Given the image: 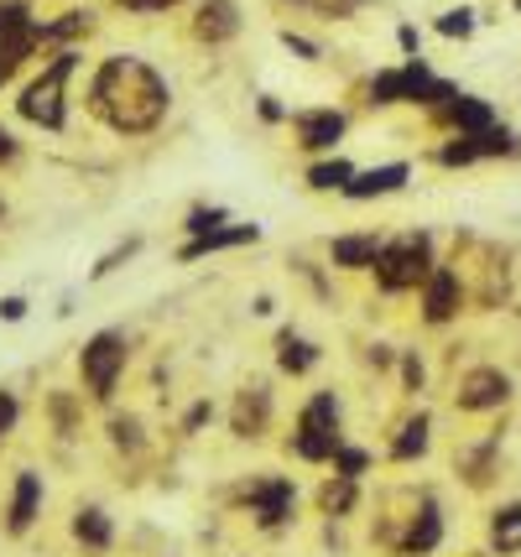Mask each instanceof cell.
<instances>
[{"instance_id":"1","label":"cell","mask_w":521,"mask_h":557,"mask_svg":"<svg viewBox=\"0 0 521 557\" xmlns=\"http://www.w3.org/2000/svg\"><path fill=\"white\" fill-rule=\"evenodd\" d=\"M89 121L104 125L121 141H147L173 115V84L141 52H104L84 84Z\"/></svg>"},{"instance_id":"2","label":"cell","mask_w":521,"mask_h":557,"mask_svg":"<svg viewBox=\"0 0 521 557\" xmlns=\"http://www.w3.org/2000/svg\"><path fill=\"white\" fill-rule=\"evenodd\" d=\"M84 69V48H58L48 52L37 69L16 84V121L32 125V131H48V136H63L69 121H74V78Z\"/></svg>"},{"instance_id":"3","label":"cell","mask_w":521,"mask_h":557,"mask_svg":"<svg viewBox=\"0 0 521 557\" xmlns=\"http://www.w3.org/2000/svg\"><path fill=\"white\" fill-rule=\"evenodd\" d=\"M74 370H78V391H84L89 407H115L125 370H131V334L115 329V323H110V329H95L89 339L78 344Z\"/></svg>"},{"instance_id":"4","label":"cell","mask_w":521,"mask_h":557,"mask_svg":"<svg viewBox=\"0 0 521 557\" xmlns=\"http://www.w3.org/2000/svg\"><path fill=\"white\" fill-rule=\"evenodd\" d=\"M339 443H345V396L334 386L308 391L287 433V454L298 463H328L339 454Z\"/></svg>"},{"instance_id":"5","label":"cell","mask_w":521,"mask_h":557,"mask_svg":"<svg viewBox=\"0 0 521 557\" xmlns=\"http://www.w3.org/2000/svg\"><path fill=\"white\" fill-rule=\"evenodd\" d=\"M438 267V245L427 230H401V235H386L381 245V256H375V292L381 297H407V292H418L427 276Z\"/></svg>"},{"instance_id":"6","label":"cell","mask_w":521,"mask_h":557,"mask_svg":"<svg viewBox=\"0 0 521 557\" xmlns=\"http://www.w3.org/2000/svg\"><path fill=\"white\" fill-rule=\"evenodd\" d=\"M246 510L261 532H287L293 516H298V480L293 474H250Z\"/></svg>"},{"instance_id":"7","label":"cell","mask_w":521,"mask_h":557,"mask_svg":"<svg viewBox=\"0 0 521 557\" xmlns=\"http://www.w3.org/2000/svg\"><path fill=\"white\" fill-rule=\"evenodd\" d=\"M293 146H298L302 157H334L339 141L349 136V110L339 104H308V110H293Z\"/></svg>"},{"instance_id":"8","label":"cell","mask_w":521,"mask_h":557,"mask_svg":"<svg viewBox=\"0 0 521 557\" xmlns=\"http://www.w3.org/2000/svg\"><path fill=\"white\" fill-rule=\"evenodd\" d=\"M230 433L240 437V443H256V437L272 433L276 422V391L272 381H240L235 386V396H230Z\"/></svg>"},{"instance_id":"9","label":"cell","mask_w":521,"mask_h":557,"mask_svg":"<svg viewBox=\"0 0 521 557\" xmlns=\"http://www.w3.org/2000/svg\"><path fill=\"white\" fill-rule=\"evenodd\" d=\"M0 58L32 69V58H42L37 37V5L32 0H0Z\"/></svg>"},{"instance_id":"10","label":"cell","mask_w":521,"mask_h":557,"mask_svg":"<svg viewBox=\"0 0 521 557\" xmlns=\"http://www.w3.org/2000/svg\"><path fill=\"white\" fill-rule=\"evenodd\" d=\"M511 401V375L500 370V364H474L459 375V386H454V407L470 417H485V412H500Z\"/></svg>"},{"instance_id":"11","label":"cell","mask_w":521,"mask_h":557,"mask_svg":"<svg viewBox=\"0 0 521 557\" xmlns=\"http://www.w3.org/2000/svg\"><path fill=\"white\" fill-rule=\"evenodd\" d=\"M418 302H422V323L427 329H448L454 318L464 313V276H459V267L438 261L433 276L418 287Z\"/></svg>"},{"instance_id":"12","label":"cell","mask_w":521,"mask_h":557,"mask_svg":"<svg viewBox=\"0 0 521 557\" xmlns=\"http://www.w3.org/2000/svg\"><path fill=\"white\" fill-rule=\"evenodd\" d=\"M261 240V224L256 219H230L220 230H209V235H194V240H183L173 250L177 267H194V261H209V256H224V250H246V245Z\"/></svg>"},{"instance_id":"13","label":"cell","mask_w":521,"mask_h":557,"mask_svg":"<svg viewBox=\"0 0 521 557\" xmlns=\"http://www.w3.org/2000/svg\"><path fill=\"white\" fill-rule=\"evenodd\" d=\"M42 506H48V480L32 469V463H22L16 474H11V500H5V536H26L32 527H37V516H42Z\"/></svg>"},{"instance_id":"14","label":"cell","mask_w":521,"mask_h":557,"mask_svg":"<svg viewBox=\"0 0 521 557\" xmlns=\"http://www.w3.org/2000/svg\"><path fill=\"white\" fill-rule=\"evenodd\" d=\"M246 32V11L240 0H199L194 5V22H188V37L203 42V48H224Z\"/></svg>"},{"instance_id":"15","label":"cell","mask_w":521,"mask_h":557,"mask_svg":"<svg viewBox=\"0 0 521 557\" xmlns=\"http://www.w3.org/2000/svg\"><path fill=\"white\" fill-rule=\"evenodd\" d=\"M381 245H386L381 230H339L334 240L323 245V256H328V271H339V276H360V271L375 267Z\"/></svg>"},{"instance_id":"16","label":"cell","mask_w":521,"mask_h":557,"mask_svg":"<svg viewBox=\"0 0 521 557\" xmlns=\"http://www.w3.org/2000/svg\"><path fill=\"white\" fill-rule=\"evenodd\" d=\"M272 360H276V375H287V381H308L313 370L323 364V344L308 339L298 323H282L272 339Z\"/></svg>"},{"instance_id":"17","label":"cell","mask_w":521,"mask_h":557,"mask_svg":"<svg viewBox=\"0 0 521 557\" xmlns=\"http://www.w3.org/2000/svg\"><path fill=\"white\" fill-rule=\"evenodd\" d=\"M412 183V162H381V168H360L345 183V203H375V198H392Z\"/></svg>"},{"instance_id":"18","label":"cell","mask_w":521,"mask_h":557,"mask_svg":"<svg viewBox=\"0 0 521 557\" xmlns=\"http://www.w3.org/2000/svg\"><path fill=\"white\" fill-rule=\"evenodd\" d=\"M95 32V11L89 5H69L58 16H37V37H42V52H58V48H84Z\"/></svg>"},{"instance_id":"19","label":"cell","mask_w":521,"mask_h":557,"mask_svg":"<svg viewBox=\"0 0 521 557\" xmlns=\"http://www.w3.org/2000/svg\"><path fill=\"white\" fill-rule=\"evenodd\" d=\"M444 547V510H438V500L433 495H422L418 510L407 516V536H401V557H427Z\"/></svg>"},{"instance_id":"20","label":"cell","mask_w":521,"mask_h":557,"mask_svg":"<svg viewBox=\"0 0 521 557\" xmlns=\"http://www.w3.org/2000/svg\"><path fill=\"white\" fill-rule=\"evenodd\" d=\"M433 121L448 125L454 136H480V131L500 125V115H496V104H491V99H480V95H454L444 110H433Z\"/></svg>"},{"instance_id":"21","label":"cell","mask_w":521,"mask_h":557,"mask_svg":"<svg viewBox=\"0 0 521 557\" xmlns=\"http://www.w3.org/2000/svg\"><path fill=\"white\" fill-rule=\"evenodd\" d=\"M69 532H74V542L84 547V553H110L115 547V516L104 506H78L74 521H69Z\"/></svg>"},{"instance_id":"22","label":"cell","mask_w":521,"mask_h":557,"mask_svg":"<svg viewBox=\"0 0 521 557\" xmlns=\"http://www.w3.org/2000/svg\"><path fill=\"white\" fill-rule=\"evenodd\" d=\"M427 448H433V417H427V412H412L397 428L392 448H386V459H392V463H412V459H422Z\"/></svg>"},{"instance_id":"23","label":"cell","mask_w":521,"mask_h":557,"mask_svg":"<svg viewBox=\"0 0 521 557\" xmlns=\"http://www.w3.org/2000/svg\"><path fill=\"white\" fill-rule=\"evenodd\" d=\"M355 172L360 168H355L349 157H339V151H334V157H313L308 172H302V188H308V194H345V183Z\"/></svg>"},{"instance_id":"24","label":"cell","mask_w":521,"mask_h":557,"mask_svg":"<svg viewBox=\"0 0 521 557\" xmlns=\"http://www.w3.org/2000/svg\"><path fill=\"white\" fill-rule=\"evenodd\" d=\"M42 412H48V422L58 428L63 437L84 433V391L74 386H52L48 396H42Z\"/></svg>"},{"instance_id":"25","label":"cell","mask_w":521,"mask_h":557,"mask_svg":"<svg viewBox=\"0 0 521 557\" xmlns=\"http://www.w3.org/2000/svg\"><path fill=\"white\" fill-rule=\"evenodd\" d=\"M491 547L500 557L521 553V500H506V506L491 510Z\"/></svg>"},{"instance_id":"26","label":"cell","mask_w":521,"mask_h":557,"mask_svg":"<svg viewBox=\"0 0 521 557\" xmlns=\"http://www.w3.org/2000/svg\"><path fill=\"white\" fill-rule=\"evenodd\" d=\"M365 104L371 110H397V104H407V73L397 69H375L371 84H365Z\"/></svg>"},{"instance_id":"27","label":"cell","mask_w":521,"mask_h":557,"mask_svg":"<svg viewBox=\"0 0 521 557\" xmlns=\"http://www.w3.org/2000/svg\"><path fill=\"white\" fill-rule=\"evenodd\" d=\"M104 433H110V443L121 448V454H141L147 448V422L136 412H121V407H110V422H104Z\"/></svg>"},{"instance_id":"28","label":"cell","mask_w":521,"mask_h":557,"mask_svg":"<svg viewBox=\"0 0 521 557\" xmlns=\"http://www.w3.org/2000/svg\"><path fill=\"white\" fill-rule=\"evenodd\" d=\"M328 469H334L339 480H355V485H360V480L375 469V454L365 448V443H349V437H345V443H339V454L328 459Z\"/></svg>"},{"instance_id":"29","label":"cell","mask_w":521,"mask_h":557,"mask_svg":"<svg viewBox=\"0 0 521 557\" xmlns=\"http://www.w3.org/2000/svg\"><path fill=\"white\" fill-rule=\"evenodd\" d=\"M141 250H147V235H125V240H115V245H110V250L100 256V261L89 267V282H104V276H115V271H121L125 261H136Z\"/></svg>"},{"instance_id":"30","label":"cell","mask_w":521,"mask_h":557,"mask_svg":"<svg viewBox=\"0 0 521 557\" xmlns=\"http://www.w3.org/2000/svg\"><path fill=\"white\" fill-rule=\"evenodd\" d=\"M355 506H360V485H355V480H339V474H328V485L319 490L323 516H349Z\"/></svg>"},{"instance_id":"31","label":"cell","mask_w":521,"mask_h":557,"mask_svg":"<svg viewBox=\"0 0 521 557\" xmlns=\"http://www.w3.org/2000/svg\"><path fill=\"white\" fill-rule=\"evenodd\" d=\"M230 219L235 214H230L224 203H194L177 230H183V240H194V235H209V230H220V224H230Z\"/></svg>"},{"instance_id":"32","label":"cell","mask_w":521,"mask_h":557,"mask_svg":"<svg viewBox=\"0 0 521 557\" xmlns=\"http://www.w3.org/2000/svg\"><path fill=\"white\" fill-rule=\"evenodd\" d=\"M474 26H480V16H474L470 5H454V11H444V16L433 22V32H438V37H448V42H470Z\"/></svg>"},{"instance_id":"33","label":"cell","mask_w":521,"mask_h":557,"mask_svg":"<svg viewBox=\"0 0 521 557\" xmlns=\"http://www.w3.org/2000/svg\"><path fill=\"white\" fill-rule=\"evenodd\" d=\"M276 42H282V48L293 52L298 63H319V58H323L319 42H313V37H302V32H293V26H282V32H276Z\"/></svg>"},{"instance_id":"34","label":"cell","mask_w":521,"mask_h":557,"mask_svg":"<svg viewBox=\"0 0 521 557\" xmlns=\"http://www.w3.org/2000/svg\"><path fill=\"white\" fill-rule=\"evenodd\" d=\"M22 396H16V391L11 386H0V443H5V437L16 433V428H22Z\"/></svg>"},{"instance_id":"35","label":"cell","mask_w":521,"mask_h":557,"mask_svg":"<svg viewBox=\"0 0 521 557\" xmlns=\"http://www.w3.org/2000/svg\"><path fill=\"white\" fill-rule=\"evenodd\" d=\"M121 16H168V11H177L183 0H110Z\"/></svg>"},{"instance_id":"36","label":"cell","mask_w":521,"mask_h":557,"mask_svg":"<svg viewBox=\"0 0 521 557\" xmlns=\"http://www.w3.org/2000/svg\"><path fill=\"white\" fill-rule=\"evenodd\" d=\"M397 370H401V386H407V391H422L427 370H422V355H418V349H397Z\"/></svg>"},{"instance_id":"37","label":"cell","mask_w":521,"mask_h":557,"mask_svg":"<svg viewBox=\"0 0 521 557\" xmlns=\"http://www.w3.org/2000/svg\"><path fill=\"white\" fill-rule=\"evenodd\" d=\"M256 121L261 125H287L293 121V104H282L276 95H256Z\"/></svg>"},{"instance_id":"38","label":"cell","mask_w":521,"mask_h":557,"mask_svg":"<svg viewBox=\"0 0 521 557\" xmlns=\"http://www.w3.org/2000/svg\"><path fill=\"white\" fill-rule=\"evenodd\" d=\"M22 157H26V141L5 121H0V172H11L16 162H22Z\"/></svg>"},{"instance_id":"39","label":"cell","mask_w":521,"mask_h":557,"mask_svg":"<svg viewBox=\"0 0 521 557\" xmlns=\"http://www.w3.org/2000/svg\"><path fill=\"white\" fill-rule=\"evenodd\" d=\"M209 422H214V401H209V396H199V401H194V407L183 412V433L199 437L203 428H209Z\"/></svg>"},{"instance_id":"40","label":"cell","mask_w":521,"mask_h":557,"mask_svg":"<svg viewBox=\"0 0 521 557\" xmlns=\"http://www.w3.org/2000/svg\"><path fill=\"white\" fill-rule=\"evenodd\" d=\"M26 313H32V302H26L22 292H5L0 297V323H26Z\"/></svg>"},{"instance_id":"41","label":"cell","mask_w":521,"mask_h":557,"mask_svg":"<svg viewBox=\"0 0 521 557\" xmlns=\"http://www.w3.org/2000/svg\"><path fill=\"white\" fill-rule=\"evenodd\" d=\"M397 48L407 52V58H422V32H418L412 22H401V26H397Z\"/></svg>"},{"instance_id":"42","label":"cell","mask_w":521,"mask_h":557,"mask_svg":"<svg viewBox=\"0 0 521 557\" xmlns=\"http://www.w3.org/2000/svg\"><path fill=\"white\" fill-rule=\"evenodd\" d=\"M22 63H5V58H0V95H5V89H16V84H22Z\"/></svg>"},{"instance_id":"43","label":"cell","mask_w":521,"mask_h":557,"mask_svg":"<svg viewBox=\"0 0 521 557\" xmlns=\"http://www.w3.org/2000/svg\"><path fill=\"white\" fill-rule=\"evenodd\" d=\"M371 364L375 370H392V364H397V349H392V344H371Z\"/></svg>"},{"instance_id":"44","label":"cell","mask_w":521,"mask_h":557,"mask_svg":"<svg viewBox=\"0 0 521 557\" xmlns=\"http://www.w3.org/2000/svg\"><path fill=\"white\" fill-rule=\"evenodd\" d=\"M250 313H256V318H272V313H276V297H272V292H261V297H256V308H250Z\"/></svg>"},{"instance_id":"45","label":"cell","mask_w":521,"mask_h":557,"mask_svg":"<svg viewBox=\"0 0 521 557\" xmlns=\"http://www.w3.org/2000/svg\"><path fill=\"white\" fill-rule=\"evenodd\" d=\"M5 214H11V203H5V194H0V224H5Z\"/></svg>"},{"instance_id":"46","label":"cell","mask_w":521,"mask_h":557,"mask_svg":"<svg viewBox=\"0 0 521 557\" xmlns=\"http://www.w3.org/2000/svg\"><path fill=\"white\" fill-rule=\"evenodd\" d=\"M511 5H517V11H521V0H511Z\"/></svg>"}]
</instances>
